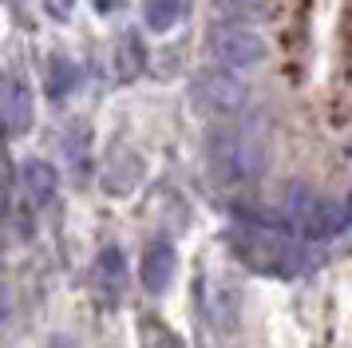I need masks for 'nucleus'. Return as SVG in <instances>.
Here are the masks:
<instances>
[{"instance_id": "nucleus-1", "label": "nucleus", "mask_w": 352, "mask_h": 348, "mask_svg": "<svg viewBox=\"0 0 352 348\" xmlns=\"http://www.w3.org/2000/svg\"><path fill=\"white\" fill-rule=\"evenodd\" d=\"M265 158H270V146H265L261 127H254V123L226 127V131H218L214 142H210V162H214L218 178L234 182V186L261 178Z\"/></svg>"}, {"instance_id": "nucleus-2", "label": "nucleus", "mask_w": 352, "mask_h": 348, "mask_svg": "<svg viewBox=\"0 0 352 348\" xmlns=\"http://www.w3.org/2000/svg\"><path fill=\"white\" fill-rule=\"evenodd\" d=\"M285 221L305 237H329V234H340L352 221V206L329 202L324 194L309 186H293L285 194Z\"/></svg>"}, {"instance_id": "nucleus-3", "label": "nucleus", "mask_w": 352, "mask_h": 348, "mask_svg": "<svg viewBox=\"0 0 352 348\" xmlns=\"http://www.w3.org/2000/svg\"><path fill=\"white\" fill-rule=\"evenodd\" d=\"M190 99H194V107L214 115V119H230V115H238L245 107V83L234 76V67L214 63V67H202L194 76Z\"/></svg>"}, {"instance_id": "nucleus-4", "label": "nucleus", "mask_w": 352, "mask_h": 348, "mask_svg": "<svg viewBox=\"0 0 352 348\" xmlns=\"http://www.w3.org/2000/svg\"><path fill=\"white\" fill-rule=\"evenodd\" d=\"M210 56L222 63V67H254L270 56V47L261 40V32L245 28V24H234V20H226V24H214L210 28Z\"/></svg>"}, {"instance_id": "nucleus-5", "label": "nucleus", "mask_w": 352, "mask_h": 348, "mask_svg": "<svg viewBox=\"0 0 352 348\" xmlns=\"http://www.w3.org/2000/svg\"><path fill=\"white\" fill-rule=\"evenodd\" d=\"M234 250L257 269H289L293 257H297V246L289 237L273 234V230H261V226H241V230H234Z\"/></svg>"}, {"instance_id": "nucleus-6", "label": "nucleus", "mask_w": 352, "mask_h": 348, "mask_svg": "<svg viewBox=\"0 0 352 348\" xmlns=\"http://www.w3.org/2000/svg\"><path fill=\"white\" fill-rule=\"evenodd\" d=\"M0 107H4V127H8V135L20 139L36 119V99H32V87L24 83V79L8 76L4 79V91H0Z\"/></svg>"}, {"instance_id": "nucleus-7", "label": "nucleus", "mask_w": 352, "mask_h": 348, "mask_svg": "<svg viewBox=\"0 0 352 348\" xmlns=\"http://www.w3.org/2000/svg\"><path fill=\"white\" fill-rule=\"evenodd\" d=\"M20 190H24L28 206H48L56 198V190H60V174L44 158H28L20 166Z\"/></svg>"}, {"instance_id": "nucleus-8", "label": "nucleus", "mask_w": 352, "mask_h": 348, "mask_svg": "<svg viewBox=\"0 0 352 348\" xmlns=\"http://www.w3.org/2000/svg\"><path fill=\"white\" fill-rule=\"evenodd\" d=\"M175 265H178L175 246L170 241H151L143 253V285L151 293H162L166 285L175 281Z\"/></svg>"}, {"instance_id": "nucleus-9", "label": "nucleus", "mask_w": 352, "mask_h": 348, "mask_svg": "<svg viewBox=\"0 0 352 348\" xmlns=\"http://www.w3.org/2000/svg\"><path fill=\"white\" fill-rule=\"evenodd\" d=\"M182 12H186V0H146L143 20L151 32H170L182 20Z\"/></svg>"}, {"instance_id": "nucleus-10", "label": "nucleus", "mask_w": 352, "mask_h": 348, "mask_svg": "<svg viewBox=\"0 0 352 348\" xmlns=\"http://www.w3.org/2000/svg\"><path fill=\"white\" fill-rule=\"evenodd\" d=\"M76 83H80V67L67 60V56H56V60L48 63V95L60 99V95H67Z\"/></svg>"}, {"instance_id": "nucleus-11", "label": "nucleus", "mask_w": 352, "mask_h": 348, "mask_svg": "<svg viewBox=\"0 0 352 348\" xmlns=\"http://www.w3.org/2000/svg\"><path fill=\"white\" fill-rule=\"evenodd\" d=\"M99 277H103V285H107L111 293H119V289L127 285V265H123V253H119V250H103V257H99Z\"/></svg>"}, {"instance_id": "nucleus-12", "label": "nucleus", "mask_w": 352, "mask_h": 348, "mask_svg": "<svg viewBox=\"0 0 352 348\" xmlns=\"http://www.w3.org/2000/svg\"><path fill=\"white\" fill-rule=\"evenodd\" d=\"M139 72H143V44H139V36H127L119 44V76L135 79Z\"/></svg>"}, {"instance_id": "nucleus-13", "label": "nucleus", "mask_w": 352, "mask_h": 348, "mask_svg": "<svg viewBox=\"0 0 352 348\" xmlns=\"http://www.w3.org/2000/svg\"><path fill=\"white\" fill-rule=\"evenodd\" d=\"M143 348H178V340L170 332L155 325V320H143Z\"/></svg>"}, {"instance_id": "nucleus-14", "label": "nucleus", "mask_w": 352, "mask_h": 348, "mask_svg": "<svg viewBox=\"0 0 352 348\" xmlns=\"http://www.w3.org/2000/svg\"><path fill=\"white\" fill-rule=\"evenodd\" d=\"M226 12H241V16H250V12H261L265 8V0H218Z\"/></svg>"}, {"instance_id": "nucleus-15", "label": "nucleus", "mask_w": 352, "mask_h": 348, "mask_svg": "<svg viewBox=\"0 0 352 348\" xmlns=\"http://www.w3.org/2000/svg\"><path fill=\"white\" fill-rule=\"evenodd\" d=\"M44 8H48V16H56V20H64V16H72V8H76V0H44Z\"/></svg>"}, {"instance_id": "nucleus-16", "label": "nucleus", "mask_w": 352, "mask_h": 348, "mask_svg": "<svg viewBox=\"0 0 352 348\" xmlns=\"http://www.w3.org/2000/svg\"><path fill=\"white\" fill-rule=\"evenodd\" d=\"M96 4V12H115L119 8V0H91Z\"/></svg>"}]
</instances>
